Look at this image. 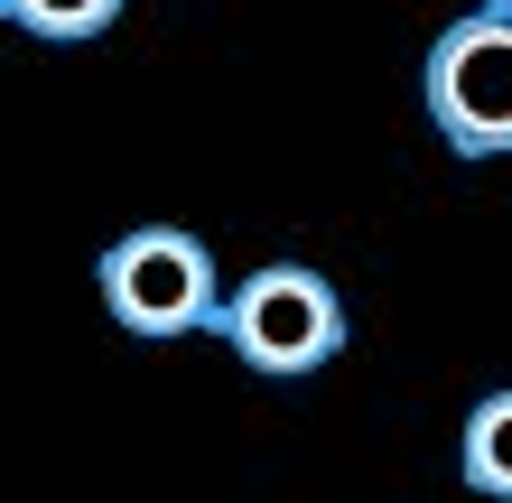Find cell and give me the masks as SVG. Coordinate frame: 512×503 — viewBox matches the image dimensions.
Wrapping results in <instances>:
<instances>
[{
    "label": "cell",
    "mask_w": 512,
    "mask_h": 503,
    "mask_svg": "<svg viewBox=\"0 0 512 503\" xmlns=\"http://www.w3.org/2000/svg\"><path fill=\"white\" fill-rule=\"evenodd\" d=\"M122 10H131V0H0V19L28 28V38H47V47H84V38H103Z\"/></svg>",
    "instance_id": "obj_5"
},
{
    "label": "cell",
    "mask_w": 512,
    "mask_h": 503,
    "mask_svg": "<svg viewBox=\"0 0 512 503\" xmlns=\"http://www.w3.org/2000/svg\"><path fill=\"white\" fill-rule=\"evenodd\" d=\"M94 289H103V317L140 345L215 336V317H224V271L187 224H131L94 261Z\"/></svg>",
    "instance_id": "obj_1"
},
{
    "label": "cell",
    "mask_w": 512,
    "mask_h": 503,
    "mask_svg": "<svg viewBox=\"0 0 512 503\" xmlns=\"http://www.w3.org/2000/svg\"><path fill=\"white\" fill-rule=\"evenodd\" d=\"M419 94L457 159H512V0H485L438 28Z\"/></svg>",
    "instance_id": "obj_3"
},
{
    "label": "cell",
    "mask_w": 512,
    "mask_h": 503,
    "mask_svg": "<svg viewBox=\"0 0 512 503\" xmlns=\"http://www.w3.org/2000/svg\"><path fill=\"white\" fill-rule=\"evenodd\" d=\"M457 476L475 494H494L512 503V392H485L466 410V429H457Z\"/></svg>",
    "instance_id": "obj_4"
},
{
    "label": "cell",
    "mask_w": 512,
    "mask_h": 503,
    "mask_svg": "<svg viewBox=\"0 0 512 503\" xmlns=\"http://www.w3.org/2000/svg\"><path fill=\"white\" fill-rule=\"evenodd\" d=\"M215 336L243 354L252 373L298 382V373H326L345 354V299H336L326 271H308V261H261V271H243L224 289Z\"/></svg>",
    "instance_id": "obj_2"
}]
</instances>
